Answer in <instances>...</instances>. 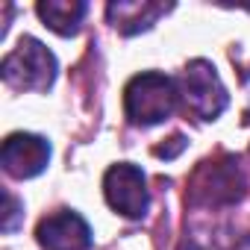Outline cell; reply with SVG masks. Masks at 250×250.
<instances>
[{
    "mask_svg": "<svg viewBox=\"0 0 250 250\" xmlns=\"http://www.w3.org/2000/svg\"><path fill=\"white\" fill-rule=\"evenodd\" d=\"M180 103V83L159 74V71H142L124 88V112L136 127H153L174 115Z\"/></svg>",
    "mask_w": 250,
    "mask_h": 250,
    "instance_id": "1",
    "label": "cell"
},
{
    "mask_svg": "<svg viewBox=\"0 0 250 250\" xmlns=\"http://www.w3.org/2000/svg\"><path fill=\"white\" fill-rule=\"evenodd\" d=\"M59 62L56 56L33 36H24L15 50L3 56L0 74L3 83L15 91H47L56 80Z\"/></svg>",
    "mask_w": 250,
    "mask_h": 250,
    "instance_id": "2",
    "label": "cell"
},
{
    "mask_svg": "<svg viewBox=\"0 0 250 250\" xmlns=\"http://www.w3.org/2000/svg\"><path fill=\"white\" fill-rule=\"evenodd\" d=\"M180 97L186 103V112H191L197 121H215L227 106L229 94L221 83L218 71L206 59H191L180 77Z\"/></svg>",
    "mask_w": 250,
    "mask_h": 250,
    "instance_id": "3",
    "label": "cell"
},
{
    "mask_svg": "<svg viewBox=\"0 0 250 250\" xmlns=\"http://www.w3.org/2000/svg\"><path fill=\"white\" fill-rule=\"evenodd\" d=\"M244 197V174L235 156H221L203 162L194 171L188 200L197 206H227Z\"/></svg>",
    "mask_w": 250,
    "mask_h": 250,
    "instance_id": "4",
    "label": "cell"
},
{
    "mask_svg": "<svg viewBox=\"0 0 250 250\" xmlns=\"http://www.w3.org/2000/svg\"><path fill=\"white\" fill-rule=\"evenodd\" d=\"M103 194L106 203L124 218H142L150 206L145 171L133 162H118L103 174Z\"/></svg>",
    "mask_w": 250,
    "mask_h": 250,
    "instance_id": "5",
    "label": "cell"
},
{
    "mask_svg": "<svg viewBox=\"0 0 250 250\" xmlns=\"http://www.w3.org/2000/svg\"><path fill=\"white\" fill-rule=\"evenodd\" d=\"M0 162H3L6 174L15 180L39 177L50 165V142L44 136H36V133H12L3 142Z\"/></svg>",
    "mask_w": 250,
    "mask_h": 250,
    "instance_id": "6",
    "label": "cell"
},
{
    "mask_svg": "<svg viewBox=\"0 0 250 250\" xmlns=\"http://www.w3.org/2000/svg\"><path fill=\"white\" fill-rule=\"evenodd\" d=\"M36 238L44 250H88L91 247V227L83 215L71 209L50 212L39 221Z\"/></svg>",
    "mask_w": 250,
    "mask_h": 250,
    "instance_id": "7",
    "label": "cell"
},
{
    "mask_svg": "<svg viewBox=\"0 0 250 250\" xmlns=\"http://www.w3.org/2000/svg\"><path fill=\"white\" fill-rule=\"evenodd\" d=\"M165 12H171V3H150V0H118V3L106 6L109 24L124 36L150 30Z\"/></svg>",
    "mask_w": 250,
    "mask_h": 250,
    "instance_id": "8",
    "label": "cell"
},
{
    "mask_svg": "<svg viewBox=\"0 0 250 250\" xmlns=\"http://www.w3.org/2000/svg\"><path fill=\"white\" fill-rule=\"evenodd\" d=\"M36 12L56 36H77L85 18V3L83 0H39Z\"/></svg>",
    "mask_w": 250,
    "mask_h": 250,
    "instance_id": "9",
    "label": "cell"
},
{
    "mask_svg": "<svg viewBox=\"0 0 250 250\" xmlns=\"http://www.w3.org/2000/svg\"><path fill=\"white\" fill-rule=\"evenodd\" d=\"M3 203L6 206H3V221H0V227H3V232H15L21 218H24V206L12 191H3Z\"/></svg>",
    "mask_w": 250,
    "mask_h": 250,
    "instance_id": "10",
    "label": "cell"
},
{
    "mask_svg": "<svg viewBox=\"0 0 250 250\" xmlns=\"http://www.w3.org/2000/svg\"><path fill=\"white\" fill-rule=\"evenodd\" d=\"M183 150H186V136H180V133H177V136H171V139H168V145H159L153 153H156L159 159H174V156H180Z\"/></svg>",
    "mask_w": 250,
    "mask_h": 250,
    "instance_id": "11",
    "label": "cell"
},
{
    "mask_svg": "<svg viewBox=\"0 0 250 250\" xmlns=\"http://www.w3.org/2000/svg\"><path fill=\"white\" fill-rule=\"evenodd\" d=\"M241 250H250V238H247V241H244V247H241Z\"/></svg>",
    "mask_w": 250,
    "mask_h": 250,
    "instance_id": "12",
    "label": "cell"
}]
</instances>
